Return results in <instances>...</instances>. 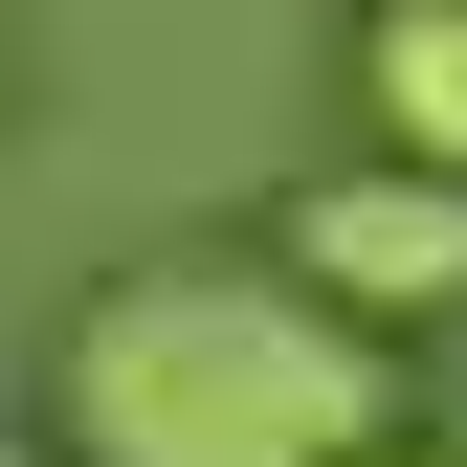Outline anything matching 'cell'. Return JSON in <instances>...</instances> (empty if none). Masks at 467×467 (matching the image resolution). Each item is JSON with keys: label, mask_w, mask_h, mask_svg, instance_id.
I'll list each match as a JSON object with an SVG mask.
<instances>
[{"label": "cell", "mask_w": 467, "mask_h": 467, "mask_svg": "<svg viewBox=\"0 0 467 467\" xmlns=\"http://www.w3.org/2000/svg\"><path fill=\"white\" fill-rule=\"evenodd\" d=\"M289 267L334 289V312H467V179L423 156H357V179H289Z\"/></svg>", "instance_id": "obj_2"}, {"label": "cell", "mask_w": 467, "mask_h": 467, "mask_svg": "<svg viewBox=\"0 0 467 467\" xmlns=\"http://www.w3.org/2000/svg\"><path fill=\"white\" fill-rule=\"evenodd\" d=\"M379 467H445V445H379Z\"/></svg>", "instance_id": "obj_4"}, {"label": "cell", "mask_w": 467, "mask_h": 467, "mask_svg": "<svg viewBox=\"0 0 467 467\" xmlns=\"http://www.w3.org/2000/svg\"><path fill=\"white\" fill-rule=\"evenodd\" d=\"M400 357L312 267H111L67 312V467H379Z\"/></svg>", "instance_id": "obj_1"}, {"label": "cell", "mask_w": 467, "mask_h": 467, "mask_svg": "<svg viewBox=\"0 0 467 467\" xmlns=\"http://www.w3.org/2000/svg\"><path fill=\"white\" fill-rule=\"evenodd\" d=\"M357 111H379V156L467 179V0H357Z\"/></svg>", "instance_id": "obj_3"}]
</instances>
